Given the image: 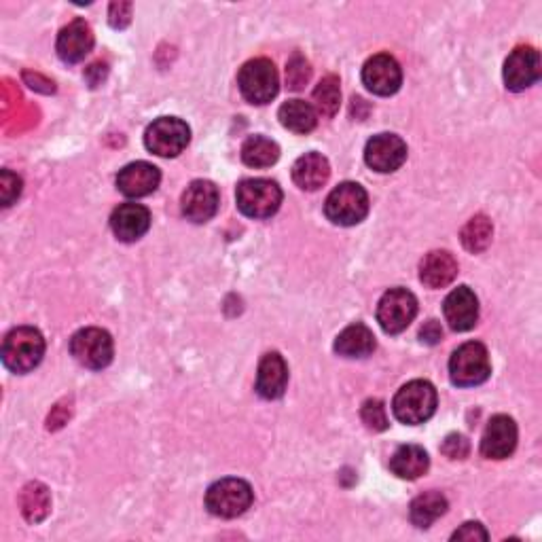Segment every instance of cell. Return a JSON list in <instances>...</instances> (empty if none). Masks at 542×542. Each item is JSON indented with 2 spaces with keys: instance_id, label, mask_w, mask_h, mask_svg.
Returning a JSON list of instances; mask_svg holds the SVG:
<instances>
[{
  "instance_id": "1",
  "label": "cell",
  "mask_w": 542,
  "mask_h": 542,
  "mask_svg": "<svg viewBox=\"0 0 542 542\" xmlns=\"http://www.w3.org/2000/svg\"><path fill=\"white\" fill-rule=\"evenodd\" d=\"M3 365L17 375L30 373L45 356V337L34 327H17L3 341Z\"/></svg>"
},
{
  "instance_id": "2",
  "label": "cell",
  "mask_w": 542,
  "mask_h": 542,
  "mask_svg": "<svg viewBox=\"0 0 542 542\" xmlns=\"http://www.w3.org/2000/svg\"><path fill=\"white\" fill-rule=\"evenodd\" d=\"M439 405L437 388L432 386L426 379H413V382L405 384L399 392H396L392 401L394 418L407 424L418 426L428 422L435 415Z\"/></svg>"
},
{
  "instance_id": "3",
  "label": "cell",
  "mask_w": 542,
  "mask_h": 542,
  "mask_svg": "<svg viewBox=\"0 0 542 542\" xmlns=\"http://www.w3.org/2000/svg\"><path fill=\"white\" fill-rule=\"evenodd\" d=\"M492 375V363L487 348L479 341H468L451 354L449 377L458 388H473L487 382Z\"/></svg>"
},
{
  "instance_id": "4",
  "label": "cell",
  "mask_w": 542,
  "mask_h": 542,
  "mask_svg": "<svg viewBox=\"0 0 542 542\" xmlns=\"http://www.w3.org/2000/svg\"><path fill=\"white\" fill-rule=\"evenodd\" d=\"M238 208L248 219H271L282 204V189L267 178H246L236 189Z\"/></svg>"
},
{
  "instance_id": "5",
  "label": "cell",
  "mask_w": 542,
  "mask_h": 542,
  "mask_svg": "<svg viewBox=\"0 0 542 542\" xmlns=\"http://www.w3.org/2000/svg\"><path fill=\"white\" fill-rule=\"evenodd\" d=\"M324 214L333 225L354 227L367 219L369 195L358 183H341L329 193Z\"/></svg>"
},
{
  "instance_id": "6",
  "label": "cell",
  "mask_w": 542,
  "mask_h": 542,
  "mask_svg": "<svg viewBox=\"0 0 542 542\" xmlns=\"http://www.w3.org/2000/svg\"><path fill=\"white\" fill-rule=\"evenodd\" d=\"M252 500H255V492L244 479H221L208 487L206 492V509L214 517L223 519H236L244 515Z\"/></svg>"
},
{
  "instance_id": "7",
  "label": "cell",
  "mask_w": 542,
  "mask_h": 542,
  "mask_svg": "<svg viewBox=\"0 0 542 542\" xmlns=\"http://www.w3.org/2000/svg\"><path fill=\"white\" fill-rule=\"evenodd\" d=\"M238 85L242 96L250 104H267L278 96L280 79L276 66L267 58H255L240 68Z\"/></svg>"
},
{
  "instance_id": "8",
  "label": "cell",
  "mask_w": 542,
  "mask_h": 542,
  "mask_svg": "<svg viewBox=\"0 0 542 542\" xmlns=\"http://www.w3.org/2000/svg\"><path fill=\"white\" fill-rule=\"evenodd\" d=\"M191 130L178 117H159L144 132V147L157 157H178L189 147Z\"/></svg>"
},
{
  "instance_id": "9",
  "label": "cell",
  "mask_w": 542,
  "mask_h": 542,
  "mask_svg": "<svg viewBox=\"0 0 542 542\" xmlns=\"http://www.w3.org/2000/svg\"><path fill=\"white\" fill-rule=\"evenodd\" d=\"M70 354L75 356L79 365L92 371H100L104 367L111 365L115 346H113V337L108 335V331L98 329V327H89L81 329L70 339Z\"/></svg>"
},
{
  "instance_id": "10",
  "label": "cell",
  "mask_w": 542,
  "mask_h": 542,
  "mask_svg": "<svg viewBox=\"0 0 542 542\" xmlns=\"http://www.w3.org/2000/svg\"><path fill=\"white\" fill-rule=\"evenodd\" d=\"M418 316V299L407 288H390L377 303V322L388 335L403 333Z\"/></svg>"
},
{
  "instance_id": "11",
  "label": "cell",
  "mask_w": 542,
  "mask_h": 542,
  "mask_svg": "<svg viewBox=\"0 0 542 542\" xmlns=\"http://www.w3.org/2000/svg\"><path fill=\"white\" fill-rule=\"evenodd\" d=\"M365 161L379 174L396 172L407 161V144L396 134H377L367 142Z\"/></svg>"
},
{
  "instance_id": "12",
  "label": "cell",
  "mask_w": 542,
  "mask_h": 542,
  "mask_svg": "<svg viewBox=\"0 0 542 542\" xmlns=\"http://www.w3.org/2000/svg\"><path fill=\"white\" fill-rule=\"evenodd\" d=\"M363 83L375 96H392L403 85V70L390 53H377L363 68Z\"/></svg>"
},
{
  "instance_id": "13",
  "label": "cell",
  "mask_w": 542,
  "mask_h": 542,
  "mask_svg": "<svg viewBox=\"0 0 542 542\" xmlns=\"http://www.w3.org/2000/svg\"><path fill=\"white\" fill-rule=\"evenodd\" d=\"M542 75L540 53L530 47L521 45L504 62V83L511 92H523V89L532 87Z\"/></svg>"
},
{
  "instance_id": "14",
  "label": "cell",
  "mask_w": 542,
  "mask_h": 542,
  "mask_svg": "<svg viewBox=\"0 0 542 542\" xmlns=\"http://www.w3.org/2000/svg\"><path fill=\"white\" fill-rule=\"evenodd\" d=\"M219 204H221V197L214 183H210V180H193V183L187 187V191L183 193L180 208H183L187 221L202 225V223H208L212 216L219 212Z\"/></svg>"
},
{
  "instance_id": "15",
  "label": "cell",
  "mask_w": 542,
  "mask_h": 542,
  "mask_svg": "<svg viewBox=\"0 0 542 542\" xmlns=\"http://www.w3.org/2000/svg\"><path fill=\"white\" fill-rule=\"evenodd\" d=\"M517 447V424L509 415H494L487 422L483 439H481V454L487 460H504L509 458Z\"/></svg>"
},
{
  "instance_id": "16",
  "label": "cell",
  "mask_w": 542,
  "mask_h": 542,
  "mask_svg": "<svg viewBox=\"0 0 542 542\" xmlns=\"http://www.w3.org/2000/svg\"><path fill=\"white\" fill-rule=\"evenodd\" d=\"M443 314L454 331H471L479 320V299L468 286H458L447 295L443 303Z\"/></svg>"
},
{
  "instance_id": "17",
  "label": "cell",
  "mask_w": 542,
  "mask_h": 542,
  "mask_svg": "<svg viewBox=\"0 0 542 542\" xmlns=\"http://www.w3.org/2000/svg\"><path fill=\"white\" fill-rule=\"evenodd\" d=\"M58 56L66 64L83 62L94 49V32L85 20H75L58 34Z\"/></svg>"
},
{
  "instance_id": "18",
  "label": "cell",
  "mask_w": 542,
  "mask_h": 542,
  "mask_svg": "<svg viewBox=\"0 0 542 542\" xmlns=\"http://www.w3.org/2000/svg\"><path fill=\"white\" fill-rule=\"evenodd\" d=\"M151 227V212L140 204H121L111 216V229L121 242H138Z\"/></svg>"
},
{
  "instance_id": "19",
  "label": "cell",
  "mask_w": 542,
  "mask_h": 542,
  "mask_svg": "<svg viewBox=\"0 0 542 542\" xmlns=\"http://www.w3.org/2000/svg\"><path fill=\"white\" fill-rule=\"evenodd\" d=\"M161 183V172L147 161L125 166L117 176V189L128 197H147L157 191Z\"/></svg>"
},
{
  "instance_id": "20",
  "label": "cell",
  "mask_w": 542,
  "mask_h": 542,
  "mask_svg": "<svg viewBox=\"0 0 542 542\" xmlns=\"http://www.w3.org/2000/svg\"><path fill=\"white\" fill-rule=\"evenodd\" d=\"M288 386V365L278 352H269L261 358L257 373V392L267 401H276Z\"/></svg>"
},
{
  "instance_id": "21",
  "label": "cell",
  "mask_w": 542,
  "mask_h": 542,
  "mask_svg": "<svg viewBox=\"0 0 542 542\" xmlns=\"http://www.w3.org/2000/svg\"><path fill=\"white\" fill-rule=\"evenodd\" d=\"M458 276V261L447 250H432L420 263V280L428 288H445Z\"/></svg>"
},
{
  "instance_id": "22",
  "label": "cell",
  "mask_w": 542,
  "mask_h": 542,
  "mask_svg": "<svg viewBox=\"0 0 542 542\" xmlns=\"http://www.w3.org/2000/svg\"><path fill=\"white\" fill-rule=\"evenodd\" d=\"M331 176L329 159L320 153H305L293 166L295 185L303 191H318Z\"/></svg>"
},
{
  "instance_id": "23",
  "label": "cell",
  "mask_w": 542,
  "mask_h": 542,
  "mask_svg": "<svg viewBox=\"0 0 542 542\" xmlns=\"http://www.w3.org/2000/svg\"><path fill=\"white\" fill-rule=\"evenodd\" d=\"M430 466V458L426 454V449L420 445H401L394 451V456L390 458V471L399 477V479H420L426 475Z\"/></svg>"
},
{
  "instance_id": "24",
  "label": "cell",
  "mask_w": 542,
  "mask_h": 542,
  "mask_svg": "<svg viewBox=\"0 0 542 542\" xmlns=\"http://www.w3.org/2000/svg\"><path fill=\"white\" fill-rule=\"evenodd\" d=\"M375 350V335L365 324H350L335 339V352L343 358H365Z\"/></svg>"
},
{
  "instance_id": "25",
  "label": "cell",
  "mask_w": 542,
  "mask_h": 542,
  "mask_svg": "<svg viewBox=\"0 0 542 542\" xmlns=\"http://www.w3.org/2000/svg\"><path fill=\"white\" fill-rule=\"evenodd\" d=\"M278 119L288 132H295V134H310L318 125L316 108L303 100L284 102L278 111Z\"/></svg>"
},
{
  "instance_id": "26",
  "label": "cell",
  "mask_w": 542,
  "mask_h": 542,
  "mask_svg": "<svg viewBox=\"0 0 542 542\" xmlns=\"http://www.w3.org/2000/svg\"><path fill=\"white\" fill-rule=\"evenodd\" d=\"M447 507V498L441 492H426L411 502L409 519L415 528L426 530L447 513Z\"/></svg>"
},
{
  "instance_id": "27",
  "label": "cell",
  "mask_w": 542,
  "mask_h": 542,
  "mask_svg": "<svg viewBox=\"0 0 542 542\" xmlns=\"http://www.w3.org/2000/svg\"><path fill=\"white\" fill-rule=\"evenodd\" d=\"M280 159L278 144L265 136H250L242 144V161L248 168H271Z\"/></svg>"
},
{
  "instance_id": "28",
  "label": "cell",
  "mask_w": 542,
  "mask_h": 542,
  "mask_svg": "<svg viewBox=\"0 0 542 542\" xmlns=\"http://www.w3.org/2000/svg\"><path fill=\"white\" fill-rule=\"evenodd\" d=\"M20 507H22V513L26 517V521L30 523H41L49 511H51V496H49V490L43 485V483H28L24 490H22V496H20Z\"/></svg>"
},
{
  "instance_id": "29",
  "label": "cell",
  "mask_w": 542,
  "mask_h": 542,
  "mask_svg": "<svg viewBox=\"0 0 542 542\" xmlns=\"http://www.w3.org/2000/svg\"><path fill=\"white\" fill-rule=\"evenodd\" d=\"M492 236H494L492 221L487 219L485 214H477L462 227L460 240L468 252H475V255H479V252H483L487 246L492 244Z\"/></svg>"
},
{
  "instance_id": "30",
  "label": "cell",
  "mask_w": 542,
  "mask_h": 542,
  "mask_svg": "<svg viewBox=\"0 0 542 542\" xmlns=\"http://www.w3.org/2000/svg\"><path fill=\"white\" fill-rule=\"evenodd\" d=\"M314 104H316V111L322 117H333L339 111L341 87H339V79L335 75L324 77L316 85V89H314Z\"/></svg>"
},
{
  "instance_id": "31",
  "label": "cell",
  "mask_w": 542,
  "mask_h": 542,
  "mask_svg": "<svg viewBox=\"0 0 542 542\" xmlns=\"http://www.w3.org/2000/svg\"><path fill=\"white\" fill-rule=\"evenodd\" d=\"M360 418H363L365 426L373 432H384L390 422H388V413H386V405L379 399H369L365 401L363 409H360Z\"/></svg>"
},
{
  "instance_id": "32",
  "label": "cell",
  "mask_w": 542,
  "mask_h": 542,
  "mask_svg": "<svg viewBox=\"0 0 542 542\" xmlns=\"http://www.w3.org/2000/svg\"><path fill=\"white\" fill-rule=\"evenodd\" d=\"M312 77V68L310 64H307V60L303 56H299V53H295V56L288 60V66H286V83H288V89H293V92H299V89L305 87V83L310 81Z\"/></svg>"
},
{
  "instance_id": "33",
  "label": "cell",
  "mask_w": 542,
  "mask_h": 542,
  "mask_svg": "<svg viewBox=\"0 0 542 542\" xmlns=\"http://www.w3.org/2000/svg\"><path fill=\"white\" fill-rule=\"evenodd\" d=\"M20 195H22V178L13 174L11 170H3V174H0V202H3L5 208H9L13 202H17Z\"/></svg>"
},
{
  "instance_id": "34",
  "label": "cell",
  "mask_w": 542,
  "mask_h": 542,
  "mask_svg": "<svg viewBox=\"0 0 542 542\" xmlns=\"http://www.w3.org/2000/svg\"><path fill=\"white\" fill-rule=\"evenodd\" d=\"M441 451L449 460H464L471 454V443H468L466 437L462 435H449L441 445Z\"/></svg>"
},
{
  "instance_id": "35",
  "label": "cell",
  "mask_w": 542,
  "mask_h": 542,
  "mask_svg": "<svg viewBox=\"0 0 542 542\" xmlns=\"http://www.w3.org/2000/svg\"><path fill=\"white\" fill-rule=\"evenodd\" d=\"M132 9H134L132 3H121V0L119 3H113L111 9H108V20H111V26L117 30L128 28L132 22Z\"/></svg>"
},
{
  "instance_id": "36",
  "label": "cell",
  "mask_w": 542,
  "mask_h": 542,
  "mask_svg": "<svg viewBox=\"0 0 542 542\" xmlns=\"http://www.w3.org/2000/svg\"><path fill=\"white\" fill-rule=\"evenodd\" d=\"M487 538H490V534H487V530L481 526V523H477V521L464 523V526L460 530H456L454 536H451V540H468V542H473V540H487Z\"/></svg>"
},
{
  "instance_id": "37",
  "label": "cell",
  "mask_w": 542,
  "mask_h": 542,
  "mask_svg": "<svg viewBox=\"0 0 542 542\" xmlns=\"http://www.w3.org/2000/svg\"><path fill=\"white\" fill-rule=\"evenodd\" d=\"M420 339L424 343H428V346H437V343L443 339L441 324L437 320H428L422 327V331H420Z\"/></svg>"
}]
</instances>
